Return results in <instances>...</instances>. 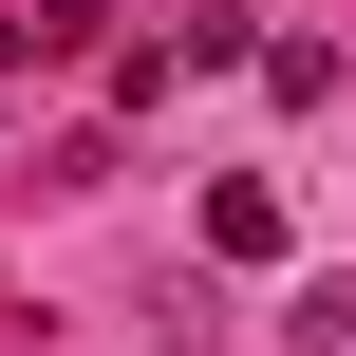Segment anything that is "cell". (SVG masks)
I'll return each mask as SVG.
<instances>
[{"label":"cell","mask_w":356,"mask_h":356,"mask_svg":"<svg viewBox=\"0 0 356 356\" xmlns=\"http://www.w3.org/2000/svg\"><path fill=\"white\" fill-rule=\"evenodd\" d=\"M56 56H94V0H19L0 19V75H56Z\"/></svg>","instance_id":"cell-1"},{"label":"cell","mask_w":356,"mask_h":356,"mask_svg":"<svg viewBox=\"0 0 356 356\" xmlns=\"http://www.w3.org/2000/svg\"><path fill=\"white\" fill-rule=\"evenodd\" d=\"M207 244H225V263H282V188L225 169V188H207Z\"/></svg>","instance_id":"cell-2"},{"label":"cell","mask_w":356,"mask_h":356,"mask_svg":"<svg viewBox=\"0 0 356 356\" xmlns=\"http://www.w3.org/2000/svg\"><path fill=\"white\" fill-rule=\"evenodd\" d=\"M244 75H263V94H282V113H319V94H338V38H263V56H244Z\"/></svg>","instance_id":"cell-3"},{"label":"cell","mask_w":356,"mask_h":356,"mask_svg":"<svg viewBox=\"0 0 356 356\" xmlns=\"http://www.w3.org/2000/svg\"><path fill=\"white\" fill-rule=\"evenodd\" d=\"M282 338H319V356H338V338H356V282H300V300H282Z\"/></svg>","instance_id":"cell-4"}]
</instances>
